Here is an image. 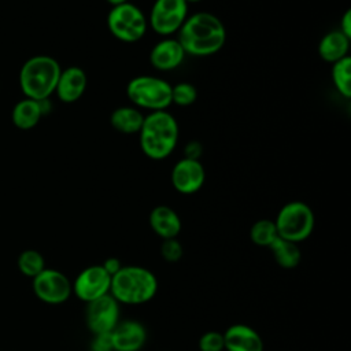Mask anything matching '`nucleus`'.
Segmentation results:
<instances>
[{
	"mask_svg": "<svg viewBox=\"0 0 351 351\" xmlns=\"http://www.w3.org/2000/svg\"><path fill=\"white\" fill-rule=\"evenodd\" d=\"M177 34V40L185 53L192 56L214 55L223 47L226 40V30L222 21L206 11L186 16Z\"/></svg>",
	"mask_w": 351,
	"mask_h": 351,
	"instance_id": "f257e3e1",
	"label": "nucleus"
},
{
	"mask_svg": "<svg viewBox=\"0 0 351 351\" xmlns=\"http://www.w3.org/2000/svg\"><path fill=\"white\" fill-rule=\"evenodd\" d=\"M178 134V123L170 112L151 111L144 117L138 132L141 151L151 159H165L174 151Z\"/></svg>",
	"mask_w": 351,
	"mask_h": 351,
	"instance_id": "f03ea898",
	"label": "nucleus"
},
{
	"mask_svg": "<svg viewBox=\"0 0 351 351\" xmlns=\"http://www.w3.org/2000/svg\"><path fill=\"white\" fill-rule=\"evenodd\" d=\"M60 64L48 55H36L29 58L19 71V86L25 97L43 100L55 93L60 75Z\"/></svg>",
	"mask_w": 351,
	"mask_h": 351,
	"instance_id": "7ed1b4c3",
	"label": "nucleus"
},
{
	"mask_svg": "<svg viewBox=\"0 0 351 351\" xmlns=\"http://www.w3.org/2000/svg\"><path fill=\"white\" fill-rule=\"evenodd\" d=\"M158 291V280L152 271L140 266H122L111 277L110 295L118 303L140 304L151 300Z\"/></svg>",
	"mask_w": 351,
	"mask_h": 351,
	"instance_id": "20e7f679",
	"label": "nucleus"
},
{
	"mask_svg": "<svg viewBox=\"0 0 351 351\" xmlns=\"http://www.w3.org/2000/svg\"><path fill=\"white\" fill-rule=\"evenodd\" d=\"M126 96L138 108L162 111L171 104V85L155 75H137L128 82Z\"/></svg>",
	"mask_w": 351,
	"mask_h": 351,
	"instance_id": "39448f33",
	"label": "nucleus"
},
{
	"mask_svg": "<svg viewBox=\"0 0 351 351\" xmlns=\"http://www.w3.org/2000/svg\"><path fill=\"white\" fill-rule=\"evenodd\" d=\"M274 225L278 237L299 243L311 234L314 229V214L304 202H289L280 208Z\"/></svg>",
	"mask_w": 351,
	"mask_h": 351,
	"instance_id": "423d86ee",
	"label": "nucleus"
},
{
	"mask_svg": "<svg viewBox=\"0 0 351 351\" xmlns=\"http://www.w3.org/2000/svg\"><path fill=\"white\" fill-rule=\"evenodd\" d=\"M148 21L144 12L132 3L114 5L107 15V27L111 34L123 43H136L147 32Z\"/></svg>",
	"mask_w": 351,
	"mask_h": 351,
	"instance_id": "0eeeda50",
	"label": "nucleus"
},
{
	"mask_svg": "<svg viewBox=\"0 0 351 351\" xmlns=\"http://www.w3.org/2000/svg\"><path fill=\"white\" fill-rule=\"evenodd\" d=\"M188 16V3L185 0H155L148 23L162 36L177 33Z\"/></svg>",
	"mask_w": 351,
	"mask_h": 351,
	"instance_id": "6e6552de",
	"label": "nucleus"
},
{
	"mask_svg": "<svg viewBox=\"0 0 351 351\" xmlns=\"http://www.w3.org/2000/svg\"><path fill=\"white\" fill-rule=\"evenodd\" d=\"M33 292L44 303L60 304L70 298L73 285L62 271L45 267L33 277Z\"/></svg>",
	"mask_w": 351,
	"mask_h": 351,
	"instance_id": "1a4fd4ad",
	"label": "nucleus"
},
{
	"mask_svg": "<svg viewBox=\"0 0 351 351\" xmlns=\"http://www.w3.org/2000/svg\"><path fill=\"white\" fill-rule=\"evenodd\" d=\"M118 322L119 303L110 293L88 303L86 325L93 335L111 333Z\"/></svg>",
	"mask_w": 351,
	"mask_h": 351,
	"instance_id": "9d476101",
	"label": "nucleus"
},
{
	"mask_svg": "<svg viewBox=\"0 0 351 351\" xmlns=\"http://www.w3.org/2000/svg\"><path fill=\"white\" fill-rule=\"evenodd\" d=\"M71 285L77 298L89 303L110 293L111 276L101 265H93L84 269Z\"/></svg>",
	"mask_w": 351,
	"mask_h": 351,
	"instance_id": "9b49d317",
	"label": "nucleus"
},
{
	"mask_svg": "<svg viewBox=\"0 0 351 351\" xmlns=\"http://www.w3.org/2000/svg\"><path fill=\"white\" fill-rule=\"evenodd\" d=\"M206 180V171L199 159L182 158L171 169L170 181L176 191L184 195L197 192Z\"/></svg>",
	"mask_w": 351,
	"mask_h": 351,
	"instance_id": "f8f14e48",
	"label": "nucleus"
},
{
	"mask_svg": "<svg viewBox=\"0 0 351 351\" xmlns=\"http://www.w3.org/2000/svg\"><path fill=\"white\" fill-rule=\"evenodd\" d=\"M114 351H138L147 340L145 328L134 319L119 321L110 333Z\"/></svg>",
	"mask_w": 351,
	"mask_h": 351,
	"instance_id": "ddd939ff",
	"label": "nucleus"
},
{
	"mask_svg": "<svg viewBox=\"0 0 351 351\" xmlns=\"http://www.w3.org/2000/svg\"><path fill=\"white\" fill-rule=\"evenodd\" d=\"M86 85V73L78 66H70L60 71L55 93L62 101L73 103L84 95Z\"/></svg>",
	"mask_w": 351,
	"mask_h": 351,
	"instance_id": "4468645a",
	"label": "nucleus"
},
{
	"mask_svg": "<svg viewBox=\"0 0 351 351\" xmlns=\"http://www.w3.org/2000/svg\"><path fill=\"white\" fill-rule=\"evenodd\" d=\"M185 51L177 38H163L149 52V63L158 70L177 69L185 59Z\"/></svg>",
	"mask_w": 351,
	"mask_h": 351,
	"instance_id": "2eb2a0df",
	"label": "nucleus"
},
{
	"mask_svg": "<svg viewBox=\"0 0 351 351\" xmlns=\"http://www.w3.org/2000/svg\"><path fill=\"white\" fill-rule=\"evenodd\" d=\"M223 343L226 351H263L261 335L243 324L229 326L223 333Z\"/></svg>",
	"mask_w": 351,
	"mask_h": 351,
	"instance_id": "dca6fc26",
	"label": "nucleus"
},
{
	"mask_svg": "<svg viewBox=\"0 0 351 351\" xmlns=\"http://www.w3.org/2000/svg\"><path fill=\"white\" fill-rule=\"evenodd\" d=\"M151 229L163 240L174 239L181 230V219L178 214L169 206H156L149 213Z\"/></svg>",
	"mask_w": 351,
	"mask_h": 351,
	"instance_id": "f3484780",
	"label": "nucleus"
},
{
	"mask_svg": "<svg viewBox=\"0 0 351 351\" xmlns=\"http://www.w3.org/2000/svg\"><path fill=\"white\" fill-rule=\"evenodd\" d=\"M348 49L350 38L340 30H332L326 33L318 44V53L321 59L328 63H335L348 56Z\"/></svg>",
	"mask_w": 351,
	"mask_h": 351,
	"instance_id": "a211bd4d",
	"label": "nucleus"
},
{
	"mask_svg": "<svg viewBox=\"0 0 351 351\" xmlns=\"http://www.w3.org/2000/svg\"><path fill=\"white\" fill-rule=\"evenodd\" d=\"M43 117L44 114H43L40 101L29 97L19 100L11 111L12 123L15 128L21 130L33 129Z\"/></svg>",
	"mask_w": 351,
	"mask_h": 351,
	"instance_id": "6ab92c4d",
	"label": "nucleus"
},
{
	"mask_svg": "<svg viewBox=\"0 0 351 351\" xmlns=\"http://www.w3.org/2000/svg\"><path fill=\"white\" fill-rule=\"evenodd\" d=\"M141 111L136 107L122 106L115 108L110 115V122L112 128L121 133H138L144 121Z\"/></svg>",
	"mask_w": 351,
	"mask_h": 351,
	"instance_id": "aec40b11",
	"label": "nucleus"
},
{
	"mask_svg": "<svg viewBox=\"0 0 351 351\" xmlns=\"http://www.w3.org/2000/svg\"><path fill=\"white\" fill-rule=\"evenodd\" d=\"M270 251L273 252V256L276 262L284 267V269H292L296 267L300 262V250L298 247V243L277 237L270 245Z\"/></svg>",
	"mask_w": 351,
	"mask_h": 351,
	"instance_id": "412c9836",
	"label": "nucleus"
},
{
	"mask_svg": "<svg viewBox=\"0 0 351 351\" xmlns=\"http://www.w3.org/2000/svg\"><path fill=\"white\" fill-rule=\"evenodd\" d=\"M332 81L336 90L350 99L351 97V58L346 56L332 63Z\"/></svg>",
	"mask_w": 351,
	"mask_h": 351,
	"instance_id": "4be33fe9",
	"label": "nucleus"
},
{
	"mask_svg": "<svg viewBox=\"0 0 351 351\" xmlns=\"http://www.w3.org/2000/svg\"><path fill=\"white\" fill-rule=\"evenodd\" d=\"M16 265L23 276L33 278L45 269V259L41 252L36 250H25L19 254Z\"/></svg>",
	"mask_w": 351,
	"mask_h": 351,
	"instance_id": "5701e85b",
	"label": "nucleus"
},
{
	"mask_svg": "<svg viewBox=\"0 0 351 351\" xmlns=\"http://www.w3.org/2000/svg\"><path fill=\"white\" fill-rule=\"evenodd\" d=\"M250 237L254 244L261 247H267L278 237L274 221L259 219L250 229Z\"/></svg>",
	"mask_w": 351,
	"mask_h": 351,
	"instance_id": "b1692460",
	"label": "nucleus"
},
{
	"mask_svg": "<svg viewBox=\"0 0 351 351\" xmlns=\"http://www.w3.org/2000/svg\"><path fill=\"white\" fill-rule=\"evenodd\" d=\"M197 99V89L191 82L182 81L176 85H171V103H176L180 107H186L195 103Z\"/></svg>",
	"mask_w": 351,
	"mask_h": 351,
	"instance_id": "393cba45",
	"label": "nucleus"
},
{
	"mask_svg": "<svg viewBox=\"0 0 351 351\" xmlns=\"http://www.w3.org/2000/svg\"><path fill=\"white\" fill-rule=\"evenodd\" d=\"M199 350L200 351H222L225 350L223 343V333L208 330L204 335H202L199 340Z\"/></svg>",
	"mask_w": 351,
	"mask_h": 351,
	"instance_id": "a878e982",
	"label": "nucleus"
},
{
	"mask_svg": "<svg viewBox=\"0 0 351 351\" xmlns=\"http://www.w3.org/2000/svg\"><path fill=\"white\" fill-rule=\"evenodd\" d=\"M160 255L167 262H177L182 256V245L174 239H165L160 245Z\"/></svg>",
	"mask_w": 351,
	"mask_h": 351,
	"instance_id": "bb28decb",
	"label": "nucleus"
},
{
	"mask_svg": "<svg viewBox=\"0 0 351 351\" xmlns=\"http://www.w3.org/2000/svg\"><path fill=\"white\" fill-rule=\"evenodd\" d=\"M90 351H114L110 333L95 335L90 343Z\"/></svg>",
	"mask_w": 351,
	"mask_h": 351,
	"instance_id": "cd10ccee",
	"label": "nucleus"
},
{
	"mask_svg": "<svg viewBox=\"0 0 351 351\" xmlns=\"http://www.w3.org/2000/svg\"><path fill=\"white\" fill-rule=\"evenodd\" d=\"M101 266H103V269L112 277L115 273H118V271L121 270L122 263H121V261H119L118 258L111 256V258H107Z\"/></svg>",
	"mask_w": 351,
	"mask_h": 351,
	"instance_id": "c85d7f7f",
	"label": "nucleus"
},
{
	"mask_svg": "<svg viewBox=\"0 0 351 351\" xmlns=\"http://www.w3.org/2000/svg\"><path fill=\"white\" fill-rule=\"evenodd\" d=\"M344 36L351 38V10H347L344 15L341 16L340 21V29H339Z\"/></svg>",
	"mask_w": 351,
	"mask_h": 351,
	"instance_id": "c756f323",
	"label": "nucleus"
},
{
	"mask_svg": "<svg viewBox=\"0 0 351 351\" xmlns=\"http://www.w3.org/2000/svg\"><path fill=\"white\" fill-rule=\"evenodd\" d=\"M202 155V145L197 141H191L186 147H185V158L189 159H199V156Z\"/></svg>",
	"mask_w": 351,
	"mask_h": 351,
	"instance_id": "7c9ffc66",
	"label": "nucleus"
},
{
	"mask_svg": "<svg viewBox=\"0 0 351 351\" xmlns=\"http://www.w3.org/2000/svg\"><path fill=\"white\" fill-rule=\"evenodd\" d=\"M107 3H110L112 7L114 5H119V4H123V3H128V0H106Z\"/></svg>",
	"mask_w": 351,
	"mask_h": 351,
	"instance_id": "2f4dec72",
	"label": "nucleus"
},
{
	"mask_svg": "<svg viewBox=\"0 0 351 351\" xmlns=\"http://www.w3.org/2000/svg\"><path fill=\"white\" fill-rule=\"evenodd\" d=\"M186 3H199V1H202V0H185Z\"/></svg>",
	"mask_w": 351,
	"mask_h": 351,
	"instance_id": "473e14b6",
	"label": "nucleus"
}]
</instances>
